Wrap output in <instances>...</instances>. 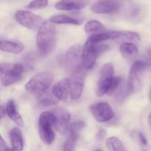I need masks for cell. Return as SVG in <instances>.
<instances>
[{"label": "cell", "mask_w": 151, "mask_h": 151, "mask_svg": "<svg viewBox=\"0 0 151 151\" xmlns=\"http://www.w3.org/2000/svg\"><path fill=\"white\" fill-rule=\"evenodd\" d=\"M57 32L55 24L44 22L38 28L36 36V44L40 52L44 55L53 51L57 42Z\"/></svg>", "instance_id": "cell-1"}, {"label": "cell", "mask_w": 151, "mask_h": 151, "mask_svg": "<svg viewBox=\"0 0 151 151\" xmlns=\"http://www.w3.org/2000/svg\"><path fill=\"white\" fill-rule=\"evenodd\" d=\"M56 117L52 111H44L38 119V133L41 141L46 145H52L55 139V130Z\"/></svg>", "instance_id": "cell-2"}, {"label": "cell", "mask_w": 151, "mask_h": 151, "mask_svg": "<svg viewBox=\"0 0 151 151\" xmlns=\"http://www.w3.org/2000/svg\"><path fill=\"white\" fill-rule=\"evenodd\" d=\"M54 76L50 72L44 71L34 75L25 85V88L29 93L39 96L47 91L52 85Z\"/></svg>", "instance_id": "cell-3"}, {"label": "cell", "mask_w": 151, "mask_h": 151, "mask_svg": "<svg viewBox=\"0 0 151 151\" xmlns=\"http://www.w3.org/2000/svg\"><path fill=\"white\" fill-rule=\"evenodd\" d=\"M114 68L112 63H105L100 71L98 81H97L96 95L103 97L106 94H111L114 82Z\"/></svg>", "instance_id": "cell-4"}, {"label": "cell", "mask_w": 151, "mask_h": 151, "mask_svg": "<svg viewBox=\"0 0 151 151\" xmlns=\"http://www.w3.org/2000/svg\"><path fill=\"white\" fill-rule=\"evenodd\" d=\"M108 50L109 46L106 44H95L86 41L83 47L81 66L86 71L92 69L96 63L97 56Z\"/></svg>", "instance_id": "cell-5"}, {"label": "cell", "mask_w": 151, "mask_h": 151, "mask_svg": "<svg viewBox=\"0 0 151 151\" xmlns=\"http://www.w3.org/2000/svg\"><path fill=\"white\" fill-rule=\"evenodd\" d=\"M24 66L22 63H1L0 66L1 83L3 86H10L21 81Z\"/></svg>", "instance_id": "cell-6"}, {"label": "cell", "mask_w": 151, "mask_h": 151, "mask_svg": "<svg viewBox=\"0 0 151 151\" xmlns=\"http://www.w3.org/2000/svg\"><path fill=\"white\" fill-rule=\"evenodd\" d=\"M147 63L143 60H137L131 66L128 75L127 87L130 94L138 91L142 86V72L147 68Z\"/></svg>", "instance_id": "cell-7"}, {"label": "cell", "mask_w": 151, "mask_h": 151, "mask_svg": "<svg viewBox=\"0 0 151 151\" xmlns=\"http://www.w3.org/2000/svg\"><path fill=\"white\" fill-rule=\"evenodd\" d=\"M83 47L81 44L72 45L66 51L65 55V66L68 72L73 73L81 67Z\"/></svg>", "instance_id": "cell-8"}, {"label": "cell", "mask_w": 151, "mask_h": 151, "mask_svg": "<svg viewBox=\"0 0 151 151\" xmlns=\"http://www.w3.org/2000/svg\"><path fill=\"white\" fill-rule=\"evenodd\" d=\"M14 17L19 24L29 29L39 28L44 22L41 16L28 10H18Z\"/></svg>", "instance_id": "cell-9"}, {"label": "cell", "mask_w": 151, "mask_h": 151, "mask_svg": "<svg viewBox=\"0 0 151 151\" xmlns=\"http://www.w3.org/2000/svg\"><path fill=\"white\" fill-rule=\"evenodd\" d=\"M86 74V70L82 66L72 73L69 86V95L72 100H78L82 95Z\"/></svg>", "instance_id": "cell-10"}, {"label": "cell", "mask_w": 151, "mask_h": 151, "mask_svg": "<svg viewBox=\"0 0 151 151\" xmlns=\"http://www.w3.org/2000/svg\"><path fill=\"white\" fill-rule=\"evenodd\" d=\"M93 117L99 122H109L114 117V112L110 105L106 102L95 103L89 108Z\"/></svg>", "instance_id": "cell-11"}, {"label": "cell", "mask_w": 151, "mask_h": 151, "mask_svg": "<svg viewBox=\"0 0 151 151\" xmlns=\"http://www.w3.org/2000/svg\"><path fill=\"white\" fill-rule=\"evenodd\" d=\"M123 4V0H101L91 5V10L97 14L114 13L119 10Z\"/></svg>", "instance_id": "cell-12"}, {"label": "cell", "mask_w": 151, "mask_h": 151, "mask_svg": "<svg viewBox=\"0 0 151 151\" xmlns=\"http://www.w3.org/2000/svg\"><path fill=\"white\" fill-rule=\"evenodd\" d=\"M52 112L56 117L55 128L56 131L63 134L67 132L69 127V120H70V114L66 110L63 108L58 107L52 109Z\"/></svg>", "instance_id": "cell-13"}, {"label": "cell", "mask_w": 151, "mask_h": 151, "mask_svg": "<svg viewBox=\"0 0 151 151\" xmlns=\"http://www.w3.org/2000/svg\"><path fill=\"white\" fill-rule=\"evenodd\" d=\"M70 79L64 78L58 81L52 88V94L58 101H65L69 94Z\"/></svg>", "instance_id": "cell-14"}, {"label": "cell", "mask_w": 151, "mask_h": 151, "mask_svg": "<svg viewBox=\"0 0 151 151\" xmlns=\"http://www.w3.org/2000/svg\"><path fill=\"white\" fill-rule=\"evenodd\" d=\"M89 3V0H60L56 3L55 8L59 10H78L83 9Z\"/></svg>", "instance_id": "cell-15"}, {"label": "cell", "mask_w": 151, "mask_h": 151, "mask_svg": "<svg viewBox=\"0 0 151 151\" xmlns=\"http://www.w3.org/2000/svg\"><path fill=\"white\" fill-rule=\"evenodd\" d=\"M0 50L8 53L19 54L24 50V45L18 41L1 40L0 41Z\"/></svg>", "instance_id": "cell-16"}, {"label": "cell", "mask_w": 151, "mask_h": 151, "mask_svg": "<svg viewBox=\"0 0 151 151\" xmlns=\"http://www.w3.org/2000/svg\"><path fill=\"white\" fill-rule=\"evenodd\" d=\"M10 142L12 147L16 151H22L24 149V140L22 131L18 128H14L10 130L9 133Z\"/></svg>", "instance_id": "cell-17"}, {"label": "cell", "mask_w": 151, "mask_h": 151, "mask_svg": "<svg viewBox=\"0 0 151 151\" xmlns=\"http://www.w3.org/2000/svg\"><path fill=\"white\" fill-rule=\"evenodd\" d=\"M6 114L8 116L11 120H13L15 123L17 124L19 126L23 125V120L19 114V112L16 110V106L15 104V102L13 100H10L7 102V106H6Z\"/></svg>", "instance_id": "cell-18"}, {"label": "cell", "mask_w": 151, "mask_h": 151, "mask_svg": "<svg viewBox=\"0 0 151 151\" xmlns=\"http://www.w3.org/2000/svg\"><path fill=\"white\" fill-rule=\"evenodd\" d=\"M112 40H125L128 41H139V35L137 32L131 31H111Z\"/></svg>", "instance_id": "cell-19"}, {"label": "cell", "mask_w": 151, "mask_h": 151, "mask_svg": "<svg viewBox=\"0 0 151 151\" xmlns=\"http://www.w3.org/2000/svg\"><path fill=\"white\" fill-rule=\"evenodd\" d=\"M50 22L57 24H74L80 25L82 23V21L75 18L69 17L66 15H55L52 16L50 19Z\"/></svg>", "instance_id": "cell-20"}, {"label": "cell", "mask_w": 151, "mask_h": 151, "mask_svg": "<svg viewBox=\"0 0 151 151\" xmlns=\"http://www.w3.org/2000/svg\"><path fill=\"white\" fill-rule=\"evenodd\" d=\"M119 51L125 58H132L137 55L139 50L135 44L131 42H124L119 47Z\"/></svg>", "instance_id": "cell-21"}, {"label": "cell", "mask_w": 151, "mask_h": 151, "mask_svg": "<svg viewBox=\"0 0 151 151\" xmlns=\"http://www.w3.org/2000/svg\"><path fill=\"white\" fill-rule=\"evenodd\" d=\"M38 103H39L41 106H44V107H47V106H55L58 103V100L54 97L52 93L47 92V91H45L43 94H40L38 96Z\"/></svg>", "instance_id": "cell-22"}, {"label": "cell", "mask_w": 151, "mask_h": 151, "mask_svg": "<svg viewBox=\"0 0 151 151\" xmlns=\"http://www.w3.org/2000/svg\"><path fill=\"white\" fill-rule=\"evenodd\" d=\"M110 39H112L111 31H107V32H100V33L93 34V35H90L88 37L87 41L92 43V44H99L102 41H107V40Z\"/></svg>", "instance_id": "cell-23"}, {"label": "cell", "mask_w": 151, "mask_h": 151, "mask_svg": "<svg viewBox=\"0 0 151 151\" xmlns=\"http://www.w3.org/2000/svg\"><path fill=\"white\" fill-rule=\"evenodd\" d=\"M106 145L109 151H125L122 141L117 137H112L107 139Z\"/></svg>", "instance_id": "cell-24"}, {"label": "cell", "mask_w": 151, "mask_h": 151, "mask_svg": "<svg viewBox=\"0 0 151 151\" xmlns=\"http://www.w3.org/2000/svg\"><path fill=\"white\" fill-rule=\"evenodd\" d=\"M85 31L88 33L89 32H99L105 29V27L103 24L97 20H90L85 24Z\"/></svg>", "instance_id": "cell-25"}, {"label": "cell", "mask_w": 151, "mask_h": 151, "mask_svg": "<svg viewBox=\"0 0 151 151\" xmlns=\"http://www.w3.org/2000/svg\"><path fill=\"white\" fill-rule=\"evenodd\" d=\"M79 134L69 133L68 138L63 144V151H75L77 140L78 139Z\"/></svg>", "instance_id": "cell-26"}, {"label": "cell", "mask_w": 151, "mask_h": 151, "mask_svg": "<svg viewBox=\"0 0 151 151\" xmlns=\"http://www.w3.org/2000/svg\"><path fill=\"white\" fill-rule=\"evenodd\" d=\"M86 127L85 122L83 121H75V122H71L68 127L67 132L72 133V134H79V133L84 129Z\"/></svg>", "instance_id": "cell-27"}, {"label": "cell", "mask_w": 151, "mask_h": 151, "mask_svg": "<svg viewBox=\"0 0 151 151\" xmlns=\"http://www.w3.org/2000/svg\"><path fill=\"white\" fill-rule=\"evenodd\" d=\"M48 0H32L28 4L27 8L30 10H40L48 6Z\"/></svg>", "instance_id": "cell-28"}, {"label": "cell", "mask_w": 151, "mask_h": 151, "mask_svg": "<svg viewBox=\"0 0 151 151\" xmlns=\"http://www.w3.org/2000/svg\"><path fill=\"white\" fill-rule=\"evenodd\" d=\"M106 132L104 130H100V131L97 132V136H96V139L98 141H102V140L104 139V138L106 137Z\"/></svg>", "instance_id": "cell-29"}, {"label": "cell", "mask_w": 151, "mask_h": 151, "mask_svg": "<svg viewBox=\"0 0 151 151\" xmlns=\"http://www.w3.org/2000/svg\"><path fill=\"white\" fill-rule=\"evenodd\" d=\"M139 138L140 142H141V143L143 145H147V139H146V137H145L144 134H142V133H139Z\"/></svg>", "instance_id": "cell-30"}, {"label": "cell", "mask_w": 151, "mask_h": 151, "mask_svg": "<svg viewBox=\"0 0 151 151\" xmlns=\"http://www.w3.org/2000/svg\"><path fill=\"white\" fill-rule=\"evenodd\" d=\"M4 114H6V109H4V106H1V109H0V117H1V119L4 118Z\"/></svg>", "instance_id": "cell-31"}, {"label": "cell", "mask_w": 151, "mask_h": 151, "mask_svg": "<svg viewBox=\"0 0 151 151\" xmlns=\"http://www.w3.org/2000/svg\"><path fill=\"white\" fill-rule=\"evenodd\" d=\"M3 151H16V150H15L13 148H10V147H7Z\"/></svg>", "instance_id": "cell-32"}, {"label": "cell", "mask_w": 151, "mask_h": 151, "mask_svg": "<svg viewBox=\"0 0 151 151\" xmlns=\"http://www.w3.org/2000/svg\"><path fill=\"white\" fill-rule=\"evenodd\" d=\"M148 122L149 124L151 125V113L150 114V115H149V117H148Z\"/></svg>", "instance_id": "cell-33"}, {"label": "cell", "mask_w": 151, "mask_h": 151, "mask_svg": "<svg viewBox=\"0 0 151 151\" xmlns=\"http://www.w3.org/2000/svg\"><path fill=\"white\" fill-rule=\"evenodd\" d=\"M147 55H148L149 58H151V49H150V50H149L148 51H147Z\"/></svg>", "instance_id": "cell-34"}, {"label": "cell", "mask_w": 151, "mask_h": 151, "mask_svg": "<svg viewBox=\"0 0 151 151\" xmlns=\"http://www.w3.org/2000/svg\"><path fill=\"white\" fill-rule=\"evenodd\" d=\"M149 99H150V102H151V91H150V94H149Z\"/></svg>", "instance_id": "cell-35"}, {"label": "cell", "mask_w": 151, "mask_h": 151, "mask_svg": "<svg viewBox=\"0 0 151 151\" xmlns=\"http://www.w3.org/2000/svg\"><path fill=\"white\" fill-rule=\"evenodd\" d=\"M96 151H103V150H96Z\"/></svg>", "instance_id": "cell-36"}]
</instances>
